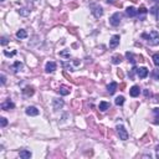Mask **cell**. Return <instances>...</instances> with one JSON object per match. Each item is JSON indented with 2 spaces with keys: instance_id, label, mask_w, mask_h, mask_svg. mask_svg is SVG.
I'll list each match as a JSON object with an SVG mask.
<instances>
[{
  "instance_id": "9c48e42d",
  "label": "cell",
  "mask_w": 159,
  "mask_h": 159,
  "mask_svg": "<svg viewBox=\"0 0 159 159\" xmlns=\"http://www.w3.org/2000/svg\"><path fill=\"white\" fill-rule=\"evenodd\" d=\"M56 70V63L54 61H50V62H47L46 63V66H45V71H46L47 73H50V72H54V71Z\"/></svg>"
},
{
  "instance_id": "30bf717a",
  "label": "cell",
  "mask_w": 159,
  "mask_h": 159,
  "mask_svg": "<svg viewBox=\"0 0 159 159\" xmlns=\"http://www.w3.org/2000/svg\"><path fill=\"white\" fill-rule=\"evenodd\" d=\"M139 93H141V90H139L138 86H133L129 90V94L132 97H137V96H139Z\"/></svg>"
},
{
  "instance_id": "8fae6325",
  "label": "cell",
  "mask_w": 159,
  "mask_h": 159,
  "mask_svg": "<svg viewBox=\"0 0 159 159\" xmlns=\"http://www.w3.org/2000/svg\"><path fill=\"white\" fill-rule=\"evenodd\" d=\"M117 86H118V85H117L116 82H111V83H109V85L107 86V91H108V93H109V94H113V93H115V92H116V90H117Z\"/></svg>"
},
{
  "instance_id": "ba28073f",
  "label": "cell",
  "mask_w": 159,
  "mask_h": 159,
  "mask_svg": "<svg viewBox=\"0 0 159 159\" xmlns=\"http://www.w3.org/2000/svg\"><path fill=\"white\" fill-rule=\"evenodd\" d=\"M137 75L139 76V78H146L148 76V69L147 67H139L137 70Z\"/></svg>"
},
{
  "instance_id": "836d02e7",
  "label": "cell",
  "mask_w": 159,
  "mask_h": 159,
  "mask_svg": "<svg viewBox=\"0 0 159 159\" xmlns=\"http://www.w3.org/2000/svg\"><path fill=\"white\" fill-rule=\"evenodd\" d=\"M118 76H119L121 78H123V72H122V71H118Z\"/></svg>"
},
{
  "instance_id": "4316f807",
  "label": "cell",
  "mask_w": 159,
  "mask_h": 159,
  "mask_svg": "<svg viewBox=\"0 0 159 159\" xmlns=\"http://www.w3.org/2000/svg\"><path fill=\"white\" fill-rule=\"evenodd\" d=\"M7 42H9V40H7L5 36H4V37H1V45H3V46H5V45H6Z\"/></svg>"
},
{
  "instance_id": "f1b7e54d",
  "label": "cell",
  "mask_w": 159,
  "mask_h": 159,
  "mask_svg": "<svg viewBox=\"0 0 159 159\" xmlns=\"http://www.w3.org/2000/svg\"><path fill=\"white\" fill-rule=\"evenodd\" d=\"M4 54H5V56H14L15 54H16V51H13V52H9V51H4Z\"/></svg>"
},
{
  "instance_id": "5bb4252c",
  "label": "cell",
  "mask_w": 159,
  "mask_h": 159,
  "mask_svg": "<svg viewBox=\"0 0 159 159\" xmlns=\"http://www.w3.org/2000/svg\"><path fill=\"white\" fill-rule=\"evenodd\" d=\"M31 152L30 150H20V158H22V159H30L31 158Z\"/></svg>"
},
{
  "instance_id": "f546056e",
  "label": "cell",
  "mask_w": 159,
  "mask_h": 159,
  "mask_svg": "<svg viewBox=\"0 0 159 159\" xmlns=\"http://www.w3.org/2000/svg\"><path fill=\"white\" fill-rule=\"evenodd\" d=\"M6 124H7V121H6V118H4V117H3V118H1V127H5Z\"/></svg>"
},
{
  "instance_id": "d590c367",
  "label": "cell",
  "mask_w": 159,
  "mask_h": 159,
  "mask_svg": "<svg viewBox=\"0 0 159 159\" xmlns=\"http://www.w3.org/2000/svg\"><path fill=\"white\" fill-rule=\"evenodd\" d=\"M154 1H159V0H154Z\"/></svg>"
},
{
  "instance_id": "d4e9b609",
  "label": "cell",
  "mask_w": 159,
  "mask_h": 159,
  "mask_svg": "<svg viewBox=\"0 0 159 159\" xmlns=\"http://www.w3.org/2000/svg\"><path fill=\"white\" fill-rule=\"evenodd\" d=\"M153 78L154 80H159V70H154L153 71Z\"/></svg>"
},
{
  "instance_id": "5b68a950",
  "label": "cell",
  "mask_w": 159,
  "mask_h": 159,
  "mask_svg": "<svg viewBox=\"0 0 159 159\" xmlns=\"http://www.w3.org/2000/svg\"><path fill=\"white\" fill-rule=\"evenodd\" d=\"M63 101L61 100V98H55L54 102H52V107H54L55 111H59V109H61L63 107Z\"/></svg>"
},
{
  "instance_id": "d6986e66",
  "label": "cell",
  "mask_w": 159,
  "mask_h": 159,
  "mask_svg": "<svg viewBox=\"0 0 159 159\" xmlns=\"http://www.w3.org/2000/svg\"><path fill=\"white\" fill-rule=\"evenodd\" d=\"M22 69V63L20 62V61H16L14 63V66H13V70L15 71V72H19V71H20Z\"/></svg>"
},
{
  "instance_id": "7a4b0ae2",
  "label": "cell",
  "mask_w": 159,
  "mask_h": 159,
  "mask_svg": "<svg viewBox=\"0 0 159 159\" xmlns=\"http://www.w3.org/2000/svg\"><path fill=\"white\" fill-rule=\"evenodd\" d=\"M117 133L119 135V139H122V141H127L128 139V132L123 126H117Z\"/></svg>"
},
{
  "instance_id": "e575fe53",
  "label": "cell",
  "mask_w": 159,
  "mask_h": 159,
  "mask_svg": "<svg viewBox=\"0 0 159 159\" xmlns=\"http://www.w3.org/2000/svg\"><path fill=\"white\" fill-rule=\"evenodd\" d=\"M156 150H157V157L159 158V146H157V148H156Z\"/></svg>"
},
{
  "instance_id": "7402d4cb",
  "label": "cell",
  "mask_w": 159,
  "mask_h": 159,
  "mask_svg": "<svg viewBox=\"0 0 159 159\" xmlns=\"http://www.w3.org/2000/svg\"><path fill=\"white\" fill-rule=\"evenodd\" d=\"M115 102H116L117 106H122V104L124 103V97H123V96H118V97L116 98Z\"/></svg>"
},
{
  "instance_id": "e0dca14e",
  "label": "cell",
  "mask_w": 159,
  "mask_h": 159,
  "mask_svg": "<svg viewBox=\"0 0 159 159\" xmlns=\"http://www.w3.org/2000/svg\"><path fill=\"white\" fill-rule=\"evenodd\" d=\"M22 92H24V94H25V96H32L35 91H34V88H32V87H26V88H24V90H22Z\"/></svg>"
},
{
  "instance_id": "ac0fdd59",
  "label": "cell",
  "mask_w": 159,
  "mask_h": 159,
  "mask_svg": "<svg viewBox=\"0 0 159 159\" xmlns=\"http://www.w3.org/2000/svg\"><path fill=\"white\" fill-rule=\"evenodd\" d=\"M28 36V32L25 31V30H19L16 32V37L18 39H25V37Z\"/></svg>"
},
{
  "instance_id": "2e32d148",
  "label": "cell",
  "mask_w": 159,
  "mask_h": 159,
  "mask_svg": "<svg viewBox=\"0 0 159 159\" xmlns=\"http://www.w3.org/2000/svg\"><path fill=\"white\" fill-rule=\"evenodd\" d=\"M59 92H60V94H62V96H67V94L70 93V88L66 86H61L59 88Z\"/></svg>"
},
{
  "instance_id": "cb8c5ba5",
  "label": "cell",
  "mask_w": 159,
  "mask_h": 159,
  "mask_svg": "<svg viewBox=\"0 0 159 159\" xmlns=\"http://www.w3.org/2000/svg\"><path fill=\"white\" fill-rule=\"evenodd\" d=\"M19 13H20V15H22V16H26V15H29L30 14V10H28V9H21V10H19Z\"/></svg>"
},
{
  "instance_id": "484cf974",
  "label": "cell",
  "mask_w": 159,
  "mask_h": 159,
  "mask_svg": "<svg viewBox=\"0 0 159 159\" xmlns=\"http://www.w3.org/2000/svg\"><path fill=\"white\" fill-rule=\"evenodd\" d=\"M60 56H63V57H70V52L69 51H61V52H60Z\"/></svg>"
},
{
  "instance_id": "4fadbf2b",
  "label": "cell",
  "mask_w": 159,
  "mask_h": 159,
  "mask_svg": "<svg viewBox=\"0 0 159 159\" xmlns=\"http://www.w3.org/2000/svg\"><path fill=\"white\" fill-rule=\"evenodd\" d=\"M126 13H127V15H128V16H131V18H134L135 15L138 14V10H135L133 6H129V7H127Z\"/></svg>"
},
{
  "instance_id": "8d00e7d4",
  "label": "cell",
  "mask_w": 159,
  "mask_h": 159,
  "mask_svg": "<svg viewBox=\"0 0 159 159\" xmlns=\"http://www.w3.org/2000/svg\"><path fill=\"white\" fill-rule=\"evenodd\" d=\"M108 1H112V0H108Z\"/></svg>"
},
{
  "instance_id": "52a82bcc",
  "label": "cell",
  "mask_w": 159,
  "mask_h": 159,
  "mask_svg": "<svg viewBox=\"0 0 159 159\" xmlns=\"http://www.w3.org/2000/svg\"><path fill=\"white\" fill-rule=\"evenodd\" d=\"M26 115H28V116H37V115H39V109H37L36 107H34V106H30V107H28V108H26Z\"/></svg>"
},
{
  "instance_id": "83f0119b",
  "label": "cell",
  "mask_w": 159,
  "mask_h": 159,
  "mask_svg": "<svg viewBox=\"0 0 159 159\" xmlns=\"http://www.w3.org/2000/svg\"><path fill=\"white\" fill-rule=\"evenodd\" d=\"M150 13H152L153 15H157V14H158V7H157V6H153L152 10H150Z\"/></svg>"
},
{
  "instance_id": "6da1fadb",
  "label": "cell",
  "mask_w": 159,
  "mask_h": 159,
  "mask_svg": "<svg viewBox=\"0 0 159 159\" xmlns=\"http://www.w3.org/2000/svg\"><path fill=\"white\" fill-rule=\"evenodd\" d=\"M142 37L147 40V42H148L150 46H157L159 44V34L156 31V30H152V31H149V32L142 34Z\"/></svg>"
},
{
  "instance_id": "4dcf8cb0",
  "label": "cell",
  "mask_w": 159,
  "mask_h": 159,
  "mask_svg": "<svg viewBox=\"0 0 159 159\" xmlns=\"http://www.w3.org/2000/svg\"><path fill=\"white\" fill-rule=\"evenodd\" d=\"M139 13H141V14H146L147 13V9H146L144 6H142L141 9H139Z\"/></svg>"
},
{
  "instance_id": "d6a6232c",
  "label": "cell",
  "mask_w": 159,
  "mask_h": 159,
  "mask_svg": "<svg viewBox=\"0 0 159 159\" xmlns=\"http://www.w3.org/2000/svg\"><path fill=\"white\" fill-rule=\"evenodd\" d=\"M5 82H6V78L4 75H1V85H5Z\"/></svg>"
},
{
  "instance_id": "1f68e13d",
  "label": "cell",
  "mask_w": 159,
  "mask_h": 159,
  "mask_svg": "<svg viewBox=\"0 0 159 159\" xmlns=\"http://www.w3.org/2000/svg\"><path fill=\"white\" fill-rule=\"evenodd\" d=\"M153 112H154V115H156V117L158 118V117H159V109L156 108V109H153Z\"/></svg>"
},
{
  "instance_id": "8992f818",
  "label": "cell",
  "mask_w": 159,
  "mask_h": 159,
  "mask_svg": "<svg viewBox=\"0 0 159 159\" xmlns=\"http://www.w3.org/2000/svg\"><path fill=\"white\" fill-rule=\"evenodd\" d=\"M119 40H121V37L119 35H115V36H112L111 37V40H109V47L111 49H115L117 45L119 44Z\"/></svg>"
},
{
  "instance_id": "3957f363",
  "label": "cell",
  "mask_w": 159,
  "mask_h": 159,
  "mask_svg": "<svg viewBox=\"0 0 159 159\" xmlns=\"http://www.w3.org/2000/svg\"><path fill=\"white\" fill-rule=\"evenodd\" d=\"M109 24L112 26H118L121 24V14L119 13H115L109 18Z\"/></svg>"
},
{
  "instance_id": "7c38bea8",
  "label": "cell",
  "mask_w": 159,
  "mask_h": 159,
  "mask_svg": "<svg viewBox=\"0 0 159 159\" xmlns=\"http://www.w3.org/2000/svg\"><path fill=\"white\" fill-rule=\"evenodd\" d=\"M14 107H15V104H14L10 100L5 101V102H4V103L1 104V108H3V109H5V111H7V109H10V108H14Z\"/></svg>"
},
{
  "instance_id": "603a6c76",
  "label": "cell",
  "mask_w": 159,
  "mask_h": 159,
  "mask_svg": "<svg viewBox=\"0 0 159 159\" xmlns=\"http://www.w3.org/2000/svg\"><path fill=\"white\" fill-rule=\"evenodd\" d=\"M153 62H154V65L159 67V55L158 54L153 55Z\"/></svg>"
},
{
  "instance_id": "277c9868",
  "label": "cell",
  "mask_w": 159,
  "mask_h": 159,
  "mask_svg": "<svg viewBox=\"0 0 159 159\" xmlns=\"http://www.w3.org/2000/svg\"><path fill=\"white\" fill-rule=\"evenodd\" d=\"M91 7H92V14H93L94 18L98 19V18L102 16V14H103V10H102V7L100 5H92Z\"/></svg>"
},
{
  "instance_id": "9a60e30c",
  "label": "cell",
  "mask_w": 159,
  "mask_h": 159,
  "mask_svg": "<svg viewBox=\"0 0 159 159\" xmlns=\"http://www.w3.org/2000/svg\"><path fill=\"white\" fill-rule=\"evenodd\" d=\"M109 107H111V104H109L108 102H104V101L100 102V111L104 112V111H107V109H109Z\"/></svg>"
},
{
  "instance_id": "44dd1931",
  "label": "cell",
  "mask_w": 159,
  "mask_h": 159,
  "mask_svg": "<svg viewBox=\"0 0 159 159\" xmlns=\"http://www.w3.org/2000/svg\"><path fill=\"white\" fill-rule=\"evenodd\" d=\"M126 56H127V59H128V61H131V63H135V60H134V55L132 54V52H127L126 54Z\"/></svg>"
},
{
  "instance_id": "ffe728a7",
  "label": "cell",
  "mask_w": 159,
  "mask_h": 159,
  "mask_svg": "<svg viewBox=\"0 0 159 159\" xmlns=\"http://www.w3.org/2000/svg\"><path fill=\"white\" fill-rule=\"evenodd\" d=\"M112 62L115 63V65H117V63H121V62H122V56H121V55H115L112 57Z\"/></svg>"
}]
</instances>
